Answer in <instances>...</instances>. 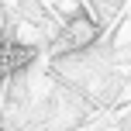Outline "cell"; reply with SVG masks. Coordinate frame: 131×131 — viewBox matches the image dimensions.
<instances>
[{
	"label": "cell",
	"instance_id": "1",
	"mask_svg": "<svg viewBox=\"0 0 131 131\" xmlns=\"http://www.w3.org/2000/svg\"><path fill=\"white\" fill-rule=\"evenodd\" d=\"M97 35H100V28H97V21L90 17V14H76V17H69V24L62 28V35H59V41H55V52H83V48H90L93 41H97Z\"/></svg>",
	"mask_w": 131,
	"mask_h": 131
},
{
	"label": "cell",
	"instance_id": "2",
	"mask_svg": "<svg viewBox=\"0 0 131 131\" xmlns=\"http://www.w3.org/2000/svg\"><path fill=\"white\" fill-rule=\"evenodd\" d=\"M31 62H35V48L31 45H24V41H4L0 45V79L28 69Z\"/></svg>",
	"mask_w": 131,
	"mask_h": 131
},
{
	"label": "cell",
	"instance_id": "3",
	"mask_svg": "<svg viewBox=\"0 0 131 131\" xmlns=\"http://www.w3.org/2000/svg\"><path fill=\"white\" fill-rule=\"evenodd\" d=\"M0 131H7V128H0Z\"/></svg>",
	"mask_w": 131,
	"mask_h": 131
}]
</instances>
